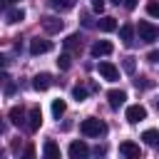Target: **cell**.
<instances>
[{
	"mask_svg": "<svg viewBox=\"0 0 159 159\" xmlns=\"http://www.w3.org/2000/svg\"><path fill=\"white\" fill-rule=\"evenodd\" d=\"M119 154H122L124 159H142L139 144H134V142H129V139H124V142L119 144Z\"/></svg>",
	"mask_w": 159,
	"mask_h": 159,
	"instance_id": "cell-5",
	"label": "cell"
},
{
	"mask_svg": "<svg viewBox=\"0 0 159 159\" xmlns=\"http://www.w3.org/2000/svg\"><path fill=\"white\" fill-rule=\"evenodd\" d=\"M50 84H52V77H50L47 72H40V75H35V77H32V87H35L37 92H45Z\"/></svg>",
	"mask_w": 159,
	"mask_h": 159,
	"instance_id": "cell-12",
	"label": "cell"
},
{
	"mask_svg": "<svg viewBox=\"0 0 159 159\" xmlns=\"http://www.w3.org/2000/svg\"><path fill=\"white\" fill-rule=\"evenodd\" d=\"M0 82H2V89H5V94H12V92H15V82H12V77H10V75L0 72Z\"/></svg>",
	"mask_w": 159,
	"mask_h": 159,
	"instance_id": "cell-21",
	"label": "cell"
},
{
	"mask_svg": "<svg viewBox=\"0 0 159 159\" xmlns=\"http://www.w3.org/2000/svg\"><path fill=\"white\" fill-rule=\"evenodd\" d=\"M50 5L55 10H60V12H65V10H72L77 5V0H50Z\"/></svg>",
	"mask_w": 159,
	"mask_h": 159,
	"instance_id": "cell-20",
	"label": "cell"
},
{
	"mask_svg": "<svg viewBox=\"0 0 159 159\" xmlns=\"http://www.w3.org/2000/svg\"><path fill=\"white\" fill-rule=\"evenodd\" d=\"M5 132V122H2V117H0V134Z\"/></svg>",
	"mask_w": 159,
	"mask_h": 159,
	"instance_id": "cell-34",
	"label": "cell"
},
{
	"mask_svg": "<svg viewBox=\"0 0 159 159\" xmlns=\"http://www.w3.org/2000/svg\"><path fill=\"white\" fill-rule=\"evenodd\" d=\"M92 10L94 12H102L104 10V0H92Z\"/></svg>",
	"mask_w": 159,
	"mask_h": 159,
	"instance_id": "cell-29",
	"label": "cell"
},
{
	"mask_svg": "<svg viewBox=\"0 0 159 159\" xmlns=\"http://www.w3.org/2000/svg\"><path fill=\"white\" fill-rule=\"evenodd\" d=\"M142 119H147V109H144L142 104H132V107H127V122L137 124V122H142Z\"/></svg>",
	"mask_w": 159,
	"mask_h": 159,
	"instance_id": "cell-8",
	"label": "cell"
},
{
	"mask_svg": "<svg viewBox=\"0 0 159 159\" xmlns=\"http://www.w3.org/2000/svg\"><path fill=\"white\" fill-rule=\"evenodd\" d=\"M52 50V42L50 40H45V37H32L30 40V55H45V52H50Z\"/></svg>",
	"mask_w": 159,
	"mask_h": 159,
	"instance_id": "cell-4",
	"label": "cell"
},
{
	"mask_svg": "<svg viewBox=\"0 0 159 159\" xmlns=\"http://www.w3.org/2000/svg\"><path fill=\"white\" fill-rule=\"evenodd\" d=\"M107 99H109V107L112 109H119L124 104V99H127V92L124 89H109L107 92Z\"/></svg>",
	"mask_w": 159,
	"mask_h": 159,
	"instance_id": "cell-9",
	"label": "cell"
},
{
	"mask_svg": "<svg viewBox=\"0 0 159 159\" xmlns=\"http://www.w3.org/2000/svg\"><path fill=\"white\" fill-rule=\"evenodd\" d=\"M137 2H139V0H122V5H124L127 10H134V7H137Z\"/></svg>",
	"mask_w": 159,
	"mask_h": 159,
	"instance_id": "cell-31",
	"label": "cell"
},
{
	"mask_svg": "<svg viewBox=\"0 0 159 159\" xmlns=\"http://www.w3.org/2000/svg\"><path fill=\"white\" fill-rule=\"evenodd\" d=\"M72 97H75L77 102H84V99H87V87H82V84L72 87Z\"/></svg>",
	"mask_w": 159,
	"mask_h": 159,
	"instance_id": "cell-24",
	"label": "cell"
},
{
	"mask_svg": "<svg viewBox=\"0 0 159 159\" xmlns=\"http://www.w3.org/2000/svg\"><path fill=\"white\" fill-rule=\"evenodd\" d=\"M42 154H45V159H60V147H57V142H55V139H47L45 147H42Z\"/></svg>",
	"mask_w": 159,
	"mask_h": 159,
	"instance_id": "cell-14",
	"label": "cell"
},
{
	"mask_svg": "<svg viewBox=\"0 0 159 159\" xmlns=\"http://www.w3.org/2000/svg\"><path fill=\"white\" fill-rule=\"evenodd\" d=\"M114 50V45L109 42V40H97L94 45H92V55L94 57H104V55H109Z\"/></svg>",
	"mask_w": 159,
	"mask_h": 159,
	"instance_id": "cell-11",
	"label": "cell"
},
{
	"mask_svg": "<svg viewBox=\"0 0 159 159\" xmlns=\"http://www.w3.org/2000/svg\"><path fill=\"white\" fill-rule=\"evenodd\" d=\"M57 67H60V70H70V67H72V52L65 50V52L60 55V60H57Z\"/></svg>",
	"mask_w": 159,
	"mask_h": 159,
	"instance_id": "cell-22",
	"label": "cell"
},
{
	"mask_svg": "<svg viewBox=\"0 0 159 159\" xmlns=\"http://www.w3.org/2000/svg\"><path fill=\"white\" fill-rule=\"evenodd\" d=\"M10 122H12L15 127H22V124H25V109L15 104V107L10 109Z\"/></svg>",
	"mask_w": 159,
	"mask_h": 159,
	"instance_id": "cell-16",
	"label": "cell"
},
{
	"mask_svg": "<svg viewBox=\"0 0 159 159\" xmlns=\"http://www.w3.org/2000/svg\"><path fill=\"white\" fill-rule=\"evenodd\" d=\"M10 2H20V0H10Z\"/></svg>",
	"mask_w": 159,
	"mask_h": 159,
	"instance_id": "cell-36",
	"label": "cell"
},
{
	"mask_svg": "<svg viewBox=\"0 0 159 159\" xmlns=\"http://www.w3.org/2000/svg\"><path fill=\"white\" fill-rule=\"evenodd\" d=\"M80 132L84 137H102V134H107V124L102 119H97V117H89V119H82Z\"/></svg>",
	"mask_w": 159,
	"mask_h": 159,
	"instance_id": "cell-1",
	"label": "cell"
},
{
	"mask_svg": "<svg viewBox=\"0 0 159 159\" xmlns=\"http://www.w3.org/2000/svg\"><path fill=\"white\" fill-rule=\"evenodd\" d=\"M27 129L30 132H37L40 129V124H42V109L40 107H30V114H27Z\"/></svg>",
	"mask_w": 159,
	"mask_h": 159,
	"instance_id": "cell-10",
	"label": "cell"
},
{
	"mask_svg": "<svg viewBox=\"0 0 159 159\" xmlns=\"http://www.w3.org/2000/svg\"><path fill=\"white\" fill-rule=\"evenodd\" d=\"M0 159H2V149H0Z\"/></svg>",
	"mask_w": 159,
	"mask_h": 159,
	"instance_id": "cell-37",
	"label": "cell"
},
{
	"mask_svg": "<svg viewBox=\"0 0 159 159\" xmlns=\"http://www.w3.org/2000/svg\"><path fill=\"white\" fill-rule=\"evenodd\" d=\"M65 50H67V52H80V50H82V37H80V35H67Z\"/></svg>",
	"mask_w": 159,
	"mask_h": 159,
	"instance_id": "cell-15",
	"label": "cell"
},
{
	"mask_svg": "<svg viewBox=\"0 0 159 159\" xmlns=\"http://www.w3.org/2000/svg\"><path fill=\"white\" fill-rule=\"evenodd\" d=\"M22 159H35V147H32V144H27V147H25V154H22Z\"/></svg>",
	"mask_w": 159,
	"mask_h": 159,
	"instance_id": "cell-28",
	"label": "cell"
},
{
	"mask_svg": "<svg viewBox=\"0 0 159 159\" xmlns=\"http://www.w3.org/2000/svg\"><path fill=\"white\" fill-rule=\"evenodd\" d=\"M97 27H99L102 32H114V30H117V20L107 15V17H102V20L97 22Z\"/></svg>",
	"mask_w": 159,
	"mask_h": 159,
	"instance_id": "cell-18",
	"label": "cell"
},
{
	"mask_svg": "<svg viewBox=\"0 0 159 159\" xmlns=\"http://www.w3.org/2000/svg\"><path fill=\"white\" fill-rule=\"evenodd\" d=\"M147 60H149V62H154V65H157V62H159V50H152V52H149V55H147Z\"/></svg>",
	"mask_w": 159,
	"mask_h": 159,
	"instance_id": "cell-30",
	"label": "cell"
},
{
	"mask_svg": "<svg viewBox=\"0 0 159 159\" xmlns=\"http://www.w3.org/2000/svg\"><path fill=\"white\" fill-rule=\"evenodd\" d=\"M134 84H137V89H147V87H152L154 82H152V80H147V77H142V80H137Z\"/></svg>",
	"mask_w": 159,
	"mask_h": 159,
	"instance_id": "cell-26",
	"label": "cell"
},
{
	"mask_svg": "<svg viewBox=\"0 0 159 159\" xmlns=\"http://www.w3.org/2000/svg\"><path fill=\"white\" fill-rule=\"evenodd\" d=\"M87 157H89V147H87V142L75 139V142L70 144V159H87Z\"/></svg>",
	"mask_w": 159,
	"mask_h": 159,
	"instance_id": "cell-6",
	"label": "cell"
},
{
	"mask_svg": "<svg viewBox=\"0 0 159 159\" xmlns=\"http://www.w3.org/2000/svg\"><path fill=\"white\" fill-rule=\"evenodd\" d=\"M97 70H99V75H102L107 82H117V80H119V67H117V65H112V62H107V60H104V62H99V65H97Z\"/></svg>",
	"mask_w": 159,
	"mask_h": 159,
	"instance_id": "cell-3",
	"label": "cell"
},
{
	"mask_svg": "<svg viewBox=\"0 0 159 159\" xmlns=\"http://www.w3.org/2000/svg\"><path fill=\"white\" fill-rule=\"evenodd\" d=\"M124 72H134V57H124Z\"/></svg>",
	"mask_w": 159,
	"mask_h": 159,
	"instance_id": "cell-27",
	"label": "cell"
},
{
	"mask_svg": "<svg viewBox=\"0 0 159 159\" xmlns=\"http://www.w3.org/2000/svg\"><path fill=\"white\" fill-rule=\"evenodd\" d=\"M7 5H10V0H0V10H7Z\"/></svg>",
	"mask_w": 159,
	"mask_h": 159,
	"instance_id": "cell-32",
	"label": "cell"
},
{
	"mask_svg": "<svg viewBox=\"0 0 159 159\" xmlns=\"http://www.w3.org/2000/svg\"><path fill=\"white\" fill-rule=\"evenodd\" d=\"M112 2H114V5H119V2H122V0H112Z\"/></svg>",
	"mask_w": 159,
	"mask_h": 159,
	"instance_id": "cell-35",
	"label": "cell"
},
{
	"mask_svg": "<svg viewBox=\"0 0 159 159\" xmlns=\"http://www.w3.org/2000/svg\"><path fill=\"white\" fill-rule=\"evenodd\" d=\"M65 109H67L65 99H52V114H55V119H60L65 114Z\"/></svg>",
	"mask_w": 159,
	"mask_h": 159,
	"instance_id": "cell-23",
	"label": "cell"
},
{
	"mask_svg": "<svg viewBox=\"0 0 159 159\" xmlns=\"http://www.w3.org/2000/svg\"><path fill=\"white\" fill-rule=\"evenodd\" d=\"M119 40H122L124 47H132L134 45V27L132 25H122L119 27Z\"/></svg>",
	"mask_w": 159,
	"mask_h": 159,
	"instance_id": "cell-13",
	"label": "cell"
},
{
	"mask_svg": "<svg viewBox=\"0 0 159 159\" xmlns=\"http://www.w3.org/2000/svg\"><path fill=\"white\" fill-rule=\"evenodd\" d=\"M147 12L159 20V0H149V2H147Z\"/></svg>",
	"mask_w": 159,
	"mask_h": 159,
	"instance_id": "cell-25",
	"label": "cell"
},
{
	"mask_svg": "<svg viewBox=\"0 0 159 159\" xmlns=\"http://www.w3.org/2000/svg\"><path fill=\"white\" fill-rule=\"evenodd\" d=\"M5 65H7V60H5V57H2V55H0V72H2V70H5Z\"/></svg>",
	"mask_w": 159,
	"mask_h": 159,
	"instance_id": "cell-33",
	"label": "cell"
},
{
	"mask_svg": "<svg viewBox=\"0 0 159 159\" xmlns=\"http://www.w3.org/2000/svg\"><path fill=\"white\" fill-rule=\"evenodd\" d=\"M62 27H65V22H62L60 17H55V15H45V17H42V30H45V32L55 35V32H60Z\"/></svg>",
	"mask_w": 159,
	"mask_h": 159,
	"instance_id": "cell-7",
	"label": "cell"
},
{
	"mask_svg": "<svg viewBox=\"0 0 159 159\" xmlns=\"http://www.w3.org/2000/svg\"><path fill=\"white\" fill-rule=\"evenodd\" d=\"M142 139H144V144H149V147H159V129H147V132L142 134Z\"/></svg>",
	"mask_w": 159,
	"mask_h": 159,
	"instance_id": "cell-19",
	"label": "cell"
},
{
	"mask_svg": "<svg viewBox=\"0 0 159 159\" xmlns=\"http://www.w3.org/2000/svg\"><path fill=\"white\" fill-rule=\"evenodd\" d=\"M20 20H25V12H22L20 7H12V10L5 12V22H7V25H15V22H20Z\"/></svg>",
	"mask_w": 159,
	"mask_h": 159,
	"instance_id": "cell-17",
	"label": "cell"
},
{
	"mask_svg": "<svg viewBox=\"0 0 159 159\" xmlns=\"http://www.w3.org/2000/svg\"><path fill=\"white\" fill-rule=\"evenodd\" d=\"M137 32H139V40H142V42H154V40L159 37V27L152 25L149 20H139Z\"/></svg>",
	"mask_w": 159,
	"mask_h": 159,
	"instance_id": "cell-2",
	"label": "cell"
}]
</instances>
